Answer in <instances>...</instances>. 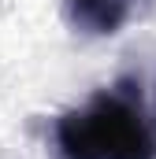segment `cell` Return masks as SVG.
<instances>
[{
    "mask_svg": "<svg viewBox=\"0 0 156 159\" xmlns=\"http://www.w3.org/2000/svg\"><path fill=\"white\" fill-rule=\"evenodd\" d=\"M60 159H156V137L134 93L104 89L56 122Z\"/></svg>",
    "mask_w": 156,
    "mask_h": 159,
    "instance_id": "obj_1",
    "label": "cell"
}]
</instances>
